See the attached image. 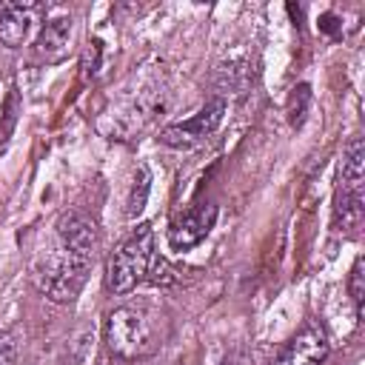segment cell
Masks as SVG:
<instances>
[{
	"label": "cell",
	"instance_id": "14",
	"mask_svg": "<svg viewBox=\"0 0 365 365\" xmlns=\"http://www.w3.org/2000/svg\"><path fill=\"white\" fill-rule=\"evenodd\" d=\"M14 356H17L14 336L6 328H0V365H14Z\"/></svg>",
	"mask_w": 365,
	"mask_h": 365
},
{
	"label": "cell",
	"instance_id": "9",
	"mask_svg": "<svg viewBox=\"0 0 365 365\" xmlns=\"http://www.w3.org/2000/svg\"><path fill=\"white\" fill-rule=\"evenodd\" d=\"M362 182H339L334 200V228L342 234H354L362 222Z\"/></svg>",
	"mask_w": 365,
	"mask_h": 365
},
{
	"label": "cell",
	"instance_id": "12",
	"mask_svg": "<svg viewBox=\"0 0 365 365\" xmlns=\"http://www.w3.org/2000/svg\"><path fill=\"white\" fill-rule=\"evenodd\" d=\"M308 103H311V88L308 86H297L294 94H291V103H288V120H291L294 128H299L305 123Z\"/></svg>",
	"mask_w": 365,
	"mask_h": 365
},
{
	"label": "cell",
	"instance_id": "10",
	"mask_svg": "<svg viewBox=\"0 0 365 365\" xmlns=\"http://www.w3.org/2000/svg\"><path fill=\"white\" fill-rule=\"evenodd\" d=\"M148 191H151V171H148V165H145V163H140V165H137V171H134L131 188H128V200H125V217H137V214L145 208Z\"/></svg>",
	"mask_w": 365,
	"mask_h": 365
},
{
	"label": "cell",
	"instance_id": "1",
	"mask_svg": "<svg viewBox=\"0 0 365 365\" xmlns=\"http://www.w3.org/2000/svg\"><path fill=\"white\" fill-rule=\"evenodd\" d=\"M97 257V228L83 211H63L54 222V245L34 271L37 288L54 299L68 302L80 294L86 274Z\"/></svg>",
	"mask_w": 365,
	"mask_h": 365
},
{
	"label": "cell",
	"instance_id": "6",
	"mask_svg": "<svg viewBox=\"0 0 365 365\" xmlns=\"http://www.w3.org/2000/svg\"><path fill=\"white\" fill-rule=\"evenodd\" d=\"M328 351V334L317 322H308L291 336V342L282 348L274 365H325Z\"/></svg>",
	"mask_w": 365,
	"mask_h": 365
},
{
	"label": "cell",
	"instance_id": "13",
	"mask_svg": "<svg viewBox=\"0 0 365 365\" xmlns=\"http://www.w3.org/2000/svg\"><path fill=\"white\" fill-rule=\"evenodd\" d=\"M100 54H103L100 40L88 43V48H86V54H83V74H86V77H94V74H97V68H100Z\"/></svg>",
	"mask_w": 365,
	"mask_h": 365
},
{
	"label": "cell",
	"instance_id": "7",
	"mask_svg": "<svg viewBox=\"0 0 365 365\" xmlns=\"http://www.w3.org/2000/svg\"><path fill=\"white\" fill-rule=\"evenodd\" d=\"M71 31H74V23L71 17L60 14V17H51L48 23H43V31L34 43V51L46 60V63H60L66 60L68 48H71Z\"/></svg>",
	"mask_w": 365,
	"mask_h": 365
},
{
	"label": "cell",
	"instance_id": "4",
	"mask_svg": "<svg viewBox=\"0 0 365 365\" xmlns=\"http://www.w3.org/2000/svg\"><path fill=\"white\" fill-rule=\"evenodd\" d=\"M222 114H225V100L222 97H214L194 117H188L182 123H174V125H165L163 134H160V140L165 145H174V148H188L194 143H202L208 134H214L220 128Z\"/></svg>",
	"mask_w": 365,
	"mask_h": 365
},
{
	"label": "cell",
	"instance_id": "11",
	"mask_svg": "<svg viewBox=\"0 0 365 365\" xmlns=\"http://www.w3.org/2000/svg\"><path fill=\"white\" fill-rule=\"evenodd\" d=\"M348 294L354 299V308H356V317H362V297H365V259L356 257L351 274H348Z\"/></svg>",
	"mask_w": 365,
	"mask_h": 365
},
{
	"label": "cell",
	"instance_id": "2",
	"mask_svg": "<svg viewBox=\"0 0 365 365\" xmlns=\"http://www.w3.org/2000/svg\"><path fill=\"white\" fill-rule=\"evenodd\" d=\"M154 231L148 222H140L108 257L106 265V285L114 294H131L145 277L154 262Z\"/></svg>",
	"mask_w": 365,
	"mask_h": 365
},
{
	"label": "cell",
	"instance_id": "3",
	"mask_svg": "<svg viewBox=\"0 0 365 365\" xmlns=\"http://www.w3.org/2000/svg\"><path fill=\"white\" fill-rule=\"evenodd\" d=\"M106 345L114 356L134 362L148 356L157 348V325L154 317L140 305H123L106 319Z\"/></svg>",
	"mask_w": 365,
	"mask_h": 365
},
{
	"label": "cell",
	"instance_id": "8",
	"mask_svg": "<svg viewBox=\"0 0 365 365\" xmlns=\"http://www.w3.org/2000/svg\"><path fill=\"white\" fill-rule=\"evenodd\" d=\"M37 9H40L37 3H3L0 6V43L9 48L23 46Z\"/></svg>",
	"mask_w": 365,
	"mask_h": 365
},
{
	"label": "cell",
	"instance_id": "5",
	"mask_svg": "<svg viewBox=\"0 0 365 365\" xmlns=\"http://www.w3.org/2000/svg\"><path fill=\"white\" fill-rule=\"evenodd\" d=\"M217 222V205L211 202H197L188 211H182L171 225H168V245L174 251H188L194 245H200L208 231Z\"/></svg>",
	"mask_w": 365,
	"mask_h": 365
},
{
	"label": "cell",
	"instance_id": "15",
	"mask_svg": "<svg viewBox=\"0 0 365 365\" xmlns=\"http://www.w3.org/2000/svg\"><path fill=\"white\" fill-rule=\"evenodd\" d=\"M334 23H336V20H334V14H325L319 26H322V31H331V34H334V31H336V26H334Z\"/></svg>",
	"mask_w": 365,
	"mask_h": 365
}]
</instances>
